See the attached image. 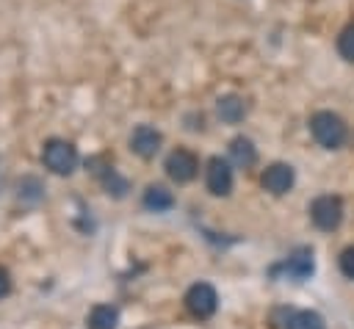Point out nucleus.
<instances>
[{
	"label": "nucleus",
	"instance_id": "nucleus-1",
	"mask_svg": "<svg viewBox=\"0 0 354 329\" xmlns=\"http://www.w3.org/2000/svg\"><path fill=\"white\" fill-rule=\"evenodd\" d=\"M310 133H313V138H315L324 149H337V147H343V141H346V135H348L346 122H343L337 113H332V111H318V113H313V119H310Z\"/></svg>",
	"mask_w": 354,
	"mask_h": 329
},
{
	"label": "nucleus",
	"instance_id": "nucleus-2",
	"mask_svg": "<svg viewBox=\"0 0 354 329\" xmlns=\"http://www.w3.org/2000/svg\"><path fill=\"white\" fill-rule=\"evenodd\" d=\"M41 160L53 174H72L77 166V149L69 141L50 138L41 149Z\"/></svg>",
	"mask_w": 354,
	"mask_h": 329
},
{
	"label": "nucleus",
	"instance_id": "nucleus-3",
	"mask_svg": "<svg viewBox=\"0 0 354 329\" xmlns=\"http://www.w3.org/2000/svg\"><path fill=\"white\" fill-rule=\"evenodd\" d=\"M310 218H313V224H315L318 229L332 232V229H337L340 221H343V202H340L337 196H332V194H324V196L313 199V205H310Z\"/></svg>",
	"mask_w": 354,
	"mask_h": 329
},
{
	"label": "nucleus",
	"instance_id": "nucleus-4",
	"mask_svg": "<svg viewBox=\"0 0 354 329\" xmlns=\"http://www.w3.org/2000/svg\"><path fill=\"white\" fill-rule=\"evenodd\" d=\"M216 307H218V293H216V288L213 285H207V282H196V285H191L188 290H185V310L194 315V318H210L213 312H216Z\"/></svg>",
	"mask_w": 354,
	"mask_h": 329
},
{
	"label": "nucleus",
	"instance_id": "nucleus-5",
	"mask_svg": "<svg viewBox=\"0 0 354 329\" xmlns=\"http://www.w3.org/2000/svg\"><path fill=\"white\" fill-rule=\"evenodd\" d=\"M166 174L174 180V182H191L196 174H199V160L191 149L185 147H177L169 152L166 158Z\"/></svg>",
	"mask_w": 354,
	"mask_h": 329
},
{
	"label": "nucleus",
	"instance_id": "nucleus-6",
	"mask_svg": "<svg viewBox=\"0 0 354 329\" xmlns=\"http://www.w3.org/2000/svg\"><path fill=\"white\" fill-rule=\"evenodd\" d=\"M205 185L213 196H227L232 191V169L224 158H210L205 169Z\"/></svg>",
	"mask_w": 354,
	"mask_h": 329
},
{
	"label": "nucleus",
	"instance_id": "nucleus-7",
	"mask_svg": "<svg viewBox=\"0 0 354 329\" xmlns=\"http://www.w3.org/2000/svg\"><path fill=\"white\" fill-rule=\"evenodd\" d=\"M260 182H263V188H266L268 194L282 196V194H288V191L293 188V169H290L288 163H271V166L263 169Z\"/></svg>",
	"mask_w": 354,
	"mask_h": 329
},
{
	"label": "nucleus",
	"instance_id": "nucleus-8",
	"mask_svg": "<svg viewBox=\"0 0 354 329\" xmlns=\"http://www.w3.org/2000/svg\"><path fill=\"white\" fill-rule=\"evenodd\" d=\"M160 133L149 124H138L133 133H130V149L138 155V158H155L158 149H160Z\"/></svg>",
	"mask_w": 354,
	"mask_h": 329
},
{
	"label": "nucleus",
	"instance_id": "nucleus-9",
	"mask_svg": "<svg viewBox=\"0 0 354 329\" xmlns=\"http://www.w3.org/2000/svg\"><path fill=\"white\" fill-rule=\"evenodd\" d=\"M230 158H232L235 166L249 169V166H254V160H257V149H254V144H252L249 138L235 135V138L230 141Z\"/></svg>",
	"mask_w": 354,
	"mask_h": 329
},
{
	"label": "nucleus",
	"instance_id": "nucleus-10",
	"mask_svg": "<svg viewBox=\"0 0 354 329\" xmlns=\"http://www.w3.org/2000/svg\"><path fill=\"white\" fill-rule=\"evenodd\" d=\"M285 274L293 276V279H304L313 274V252L310 249H296L288 260H285Z\"/></svg>",
	"mask_w": 354,
	"mask_h": 329
},
{
	"label": "nucleus",
	"instance_id": "nucleus-11",
	"mask_svg": "<svg viewBox=\"0 0 354 329\" xmlns=\"http://www.w3.org/2000/svg\"><path fill=\"white\" fill-rule=\"evenodd\" d=\"M216 111H218V119H221V122H227V124H238V122L243 119V113H246V105H243L241 97L227 94V97L218 100Z\"/></svg>",
	"mask_w": 354,
	"mask_h": 329
},
{
	"label": "nucleus",
	"instance_id": "nucleus-12",
	"mask_svg": "<svg viewBox=\"0 0 354 329\" xmlns=\"http://www.w3.org/2000/svg\"><path fill=\"white\" fill-rule=\"evenodd\" d=\"M171 205H174V196H171L169 188H163V185H149V188L144 191V207H147V210L163 213V210H169Z\"/></svg>",
	"mask_w": 354,
	"mask_h": 329
},
{
	"label": "nucleus",
	"instance_id": "nucleus-13",
	"mask_svg": "<svg viewBox=\"0 0 354 329\" xmlns=\"http://www.w3.org/2000/svg\"><path fill=\"white\" fill-rule=\"evenodd\" d=\"M119 323V312L111 304H97L88 312V329H116Z\"/></svg>",
	"mask_w": 354,
	"mask_h": 329
},
{
	"label": "nucleus",
	"instance_id": "nucleus-14",
	"mask_svg": "<svg viewBox=\"0 0 354 329\" xmlns=\"http://www.w3.org/2000/svg\"><path fill=\"white\" fill-rule=\"evenodd\" d=\"M285 329H326L324 326V318L313 310H299V312H290Z\"/></svg>",
	"mask_w": 354,
	"mask_h": 329
},
{
	"label": "nucleus",
	"instance_id": "nucleus-15",
	"mask_svg": "<svg viewBox=\"0 0 354 329\" xmlns=\"http://www.w3.org/2000/svg\"><path fill=\"white\" fill-rule=\"evenodd\" d=\"M337 53L343 61H351L354 64V25H346L337 36Z\"/></svg>",
	"mask_w": 354,
	"mask_h": 329
},
{
	"label": "nucleus",
	"instance_id": "nucleus-16",
	"mask_svg": "<svg viewBox=\"0 0 354 329\" xmlns=\"http://www.w3.org/2000/svg\"><path fill=\"white\" fill-rule=\"evenodd\" d=\"M102 182H105L108 194H113V196H124V191H127V180H124V177H119V174H116V169H111V166L105 169Z\"/></svg>",
	"mask_w": 354,
	"mask_h": 329
},
{
	"label": "nucleus",
	"instance_id": "nucleus-17",
	"mask_svg": "<svg viewBox=\"0 0 354 329\" xmlns=\"http://www.w3.org/2000/svg\"><path fill=\"white\" fill-rule=\"evenodd\" d=\"M337 265H340V274H343V276L354 279V246H348V249H343V252H340Z\"/></svg>",
	"mask_w": 354,
	"mask_h": 329
},
{
	"label": "nucleus",
	"instance_id": "nucleus-18",
	"mask_svg": "<svg viewBox=\"0 0 354 329\" xmlns=\"http://www.w3.org/2000/svg\"><path fill=\"white\" fill-rule=\"evenodd\" d=\"M8 290H11V274L0 265V299H3V296H8Z\"/></svg>",
	"mask_w": 354,
	"mask_h": 329
}]
</instances>
